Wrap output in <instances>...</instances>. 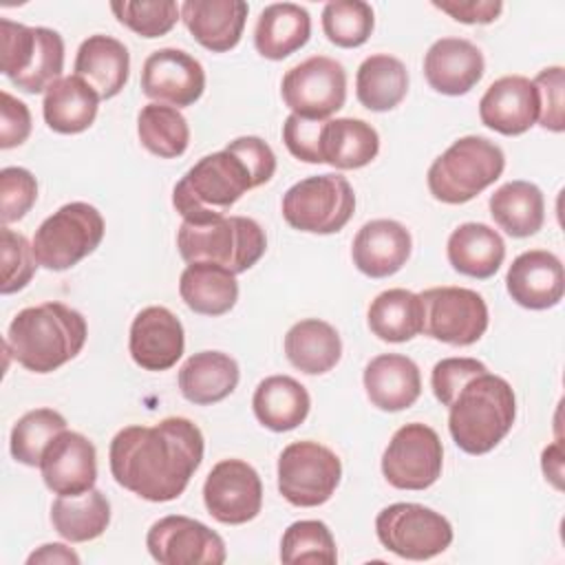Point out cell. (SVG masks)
Segmentation results:
<instances>
[{"label":"cell","mask_w":565,"mask_h":565,"mask_svg":"<svg viewBox=\"0 0 565 565\" xmlns=\"http://www.w3.org/2000/svg\"><path fill=\"white\" fill-rule=\"evenodd\" d=\"M422 331L439 342L468 347L488 329V305L481 294L466 287H430L419 294Z\"/></svg>","instance_id":"4fadbf2b"},{"label":"cell","mask_w":565,"mask_h":565,"mask_svg":"<svg viewBox=\"0 0 565 565\" xmlns=\"http://www.w3.org/2000/svg\"><path fill=\"white\" fill-rule=\"evenodd\" d=\"M280 561L287 565L335 563L338 561L335 539L327 527V523L316 519L291 523L280 539Z\"/></svg>","instance_id":"60d3db41"},{"label":"cell","mask_w":565,"mask_h":565,"mask_svg":"<svg viewBox=\"0 0 565 565\" xmlns=\"http://www.w3.org/2000/svg\"><path fill=\"white\" fill-rule=\"evenodd\" d=\"M75 75L82 77L99 99L121 93L130 75V53L117 38L95 33L86 38L75 55Z\"/></svg>","instance_id":"484cf974"},{"label":"cell","mask_w":565,"mask_h":565,"mask_svg":"<svg viewBox=\"0 0 565 565\" xmlns=\"http://www.w3.org/2000/svg\"><path fill=\"white\" fill-rule=\"evenodd\" d=\"M539 95V124L545 130L563 132L565 128V106H563V86L565 71L563 66H547L532 79Z\"/></svg>","instance_id":"bcb514c9"},{"label":"cell","mask_w":565,"mask_h":565,"mask_svg":"<svg viewBox=\"0 0 565 565\" xmlns=\"http://www.w3.org/2000/svg\"><path fill=\"white\" fill-rule=\"evenodd\" d=\"M146 547L161 565H221L227 558L223 539L205 523L183 514L154 521L146 534Z\"/></svg>","instance_id":"9a60e30c"},{"label":"cell","mask_w":565,"mask_h":565,"mask_svg":"<svg viewBox=\"0 0 565 565\" xmlns=\"http://www.w3.org/2000/svg\"><path fill=\"white\" fill-rule=\"evenodd\" d=\"M66 430V419L53 408H35L24 413L11 428V457L24 466H40L44 448Z\"/></svg>","instance_id":"ab89813d"},{"label":"cell","mask_w":565,"mask_h":565,"mask_svg":"<svg viewBox=\"0 0 565 565\" xmlns=\"http://www.w3.org/2000/svg\"><path fill=\"white\" fill-rule=\"evenodd\" d=\"M252 408L265 428L285 433L294 430L307 419L311 397L298 380L289 375H269L256 386Z\"/></svg>","instance_id":"4dcf8cb0"},{"label":"cell","mask_w":565,"mask_h":565,"mask_svg":"<svg viewBox=\"0 0 565 565\" xmlns=\"http://www.w3.org/2000/svg\"><path fill=\"white\" fill-rule=\"evenodd\" d=\"M488 366L477 358H444L433 366L430 386L444 406H450L461 386L479 373H486Z\"/></svg>","instance_id":"7dc6e473"},{"label":"cell","mask_w":565,"mask_h":565,"mask_svg":"<svg viewBox=\"0 0 565 565\" xmlns=\"http://www.w3.org/2000/svg\"><path fill=\"white\" fill-rule=\"evenodd\" d=\"M355 194L338 172L313 174L294 183L282 196V218L300 232L333 234L353 216Z\"/></svg>","instance_id":"9c48e42d"},{"label":"cell","mask_w":565,"mask_h":565,"mask_svg":"<svg viewBox=\"0 0 565 565\" xmlns=\"http://www.w3.org/2000/svg\"><path fill=\"white\" fill-rule=\"evenodd\" d=\"M203 433L188 417L126 426L110 441V472L132 494L166 503L183 494L203 461Z\"/></svg>","instance_id":"6da1fadb"},{"label":"cell","mask_w":565,"mask_h":565,"mask_svg":"<svg viewBox=\"0 0 565 565\" xmlns=\"http://www.w3.org/2000/svg\"><path fill=\"white\" fill-rule=\"evenodd\" d=\"M181 300L201 316H223L238 300L236 274L212 263H190L179 278Z\"/></svg>","instance_id":"1f68e13d"},{"label":"cell","mask_w":565,"mask_h":565,"mask_svg":"<svg viewBox=\"0 0 565 565\" xmlns=\"http://www.w3.org/2000/svg\"><path fill=\"white\" fill-rule=\"evenodd\" d=\"M446 254L455 271L486 280L499 271L505 258V243L486 223H463L448 236Z\"/></svg>","instance_id":"83f0119b"},{"label":"cell","mask_w":565,"mask_h":565,"mask_svg":"<svg viewBox=\"0 0 565 565\" xmlns=\"http://www.w3.org/2000/svg\"><path fill=\"white\" fill-rule=\"evenodd\" d=\"M433 7L463 24H490L503 11V2L499 0H435Z\"/></svg>","instance_id":"f907efd6"},{"label":"cell","mask_w":565,"mask_h":565,"mask_svg":"<svg viewBox=\"0 0 565 565\" xmlns=\"http://www.w3.org/2000/svg\"><path fill=\"white\" fill-rule=\"evenodd\" d=\"M408 93V71L402 60L388 53L369 55L355 75L358 102L373 110L386 113L399 106Z\"/></svg>","instance_id":"8d00e7d4"},{"label":"cell","mask_w":565,"mask_h":565,"mask_svg":"<svg viewBox=\"0 0 565 565\" xmlns=\"http://www.w3.org/2000/svg\"><path fill=\"white\" fill-rule=\"evenodd\" d=\"M543 472L556 488H561V444H552L543 450Z\"/></svg>","instance_id":"f5cc1de1"},{"label":"cell","mask_w":565,"mask_h":565,"mask_svg":"<svg viewBox=\"0 0 565 565\" xmlns=\"http://www.w3.org/2000/svg\"><path fill=\"white\" fill-rule=\"evenodd\" d=\"M481 124L514 137L527 132L539 119V95L530 77L503 75L494 79L479 102Z\"/></svg>","instance_id":"44dd1931"},{"label":"cell","mask_w":565,"mask_h":565,"mask_svg":"<svg viewBox=\"0 0 565 565\" xmlns=\"http://www.w3.org/2000/svg\"><path fill=\"white\" fill-rule=\"evenodd\" d=\"M205 90V71L183 49L152 51L141 68V93L157 104L185 108Z\"/></svg>","instance_id":"e0dca14e"},{"label":"cell","mask_w":565,"mask_h":565,"mask_svg":"<svg viewBox=\"0 0 565 565\" xmlns=\"http://www.w3.org/2000/svg\"><path fill=\"white\" fill-rule=\"evenodd\" d=\"M247 11L249 7L243 0H185L181 20L203 49L225 53L238 44Z\"/></svg>","instance_id":"cb8c5ba5"},{"label":"cell","mask_w":565,"mask_h":565,"mask_svg":"<svg viewBox=\"0 0 565 565\" xmlns=\"http://www.w3.org/2000/svg\"><path fill=\"white\" fill-rule=\"evenodd\" d=\"M55 532L71 543H86L104 534L110 523V503L104 492L90 488L82 494H57L51 505Z\"/></svg>","instance_id":"d590c367"},{"label":"cell","mask_w":565,"mask_h":565,"mask_svg":"<svg viewBox=\"0 0 565 565\" xmlns=\"http://www.w3.org/2000/svg\"><path fill=\"white\" fill-rule=\"evenodd\" d=\"M483 53L463 38L433 42L424 57V77L441 95H466L483 77Z\"/></svg>","instance_id":"603a6c76"},{"label":"cell","mask_w":565,"mask_h":565,"mask_svg":"<svg viewBox=\"0 0 565 565\" xmlns=\"http://www.w3.org/2000/svg\"><path fill=\"white\" fill-rule=\"evenodd\" d=\"M441 466V439L430 426L419 422L397 428L382 455V475L397 490L430 488L439 479Z\"/></svg>","instance_id":"5bb4252c"},{"label":"cell","mask_w":565,"mask_h":565,"mask_svg":"<svg viewBox=\"0 0 565 565\" xmlns=\"http://www.w3.org/2000/svg\"><path fill=\"white\" fill-rule=\"evenodd\" d=\"M29 565L33 563H73L77 565L79 563V556L66 547L64 543H46L42 547H38L29 558H26Z\"/></svg>","instance_id":"816d5d0a"},{"label":"cell","mask_w":565,"mask_h":565,"mask_svg":"<svg viewBox=\"0 0 565 565\" xmlns=\"http://www.w3.org/2000/svg\"><path fill=\"white\" fill-rule=\"evenodd\" d=\"M285 106L305 119H329L347 102V71L327 55L291 66L280 82Z\"/></svg>","instance_id":"7c38bea8"},{"label":"cell","mask_w":565,"mask_h":565,"mask_svg":"<svg viewBox=\"0 0 565 565\" xmlns=\"http://www.w3.org/2000/svg\"><path fill=\"white\" fill-rule=\"evenodd\" d=\"M516 397L508 380L490 371L468 380L448 406L452 441L468 455L490 452L512 428Z\"/></svg>","instance_id":"277c9868"},{"label":"cell","mask_w":565,"mask_h":565,"mask_svg":"<svg viewBox=\"0 0 565 565\" xmlns=\"http://www.w3.org/2000/svg\"><path fill=\"white\" fill-rule=\"evenodd\" d=\"M375 26V13L362 0H333L322 9V31L340 49L362 46Z\"/></svg>","instance_id":"b9f144b4"},{"label":"cell","mask_w":565,"mask_h":565,"mask_svg":"<svg viewBox=\"0 0 565 565\" xmlns=\"http://www.w3.org/2000/svg\"><path fill=\"white\" fill-rule=\"evenodd\" d=\"M99 210L84 201H73L46 216L31 241L38 265L64 271L93 254L104 238Z\"/></svg>","instance_id":"ba28073f"},{"label":"cell","mask_w":565,"mask_h":565,"mask_svg":"<svg viewBox=\"0 0 565 565\" xmlns=\"http://www.w3.org/2000/svg\"><path fill=\"white\" fill-rule=\"evenodd\" d=\"M115 18L141 38H161L181 18V9L172 0H119L110 2Z\"/></svg>","instance_id":"7bdbcfd3"},{"label":"cell","mask_w":565,"mask_h":565,"mask_svg":"<svg viewBox=\"0 0 565 565\" xmlns=\"http://www.w3.org/2000/svg\"><path fill=\"white\" fill-rule=\"evenodd\" d=\"M276 172V154L267 141L247 135L223 150L201 157L174 185L172 205L183 221L223 216L247 190L267 183Z\"/></svg>","instance_id":"7a4b0ae2"},{"label":"cell","mask_w":565,"mask_h":565,"mask_svg":"<svg viewBox=\"0 0 565 565\" xmlns=\"http://www.w3.org/2000/svg\"><path fill=\"white\" fill-rule=\"evenodd\" d=\"M494 223L512 238L536 234L545 221V199L539 185L530 181H508L490 196Z\"/></svg>","instance_id":"e575fe53"},{"label":"cell","mask_w":565,"mask_h":565,"mask_svg":"<svg viewBox=\"0 0 565 565\" xmlns=\"http://www.w3.org/2000/svg\"><path fill=\"white\" fill-rule=\"evenodd\" d=\"M2 282H0V291L4 296L15 294L20 289H24L38 267L35 254H33V245L26 241L24 234L13 232L11 227L2 225Z\"/></svg>","instance_id":"ee69618b"},{"label":"cell","mask_w":565,"mask_h":565,"mask_svg":"<svg viewBox=\"0 0 565 565\" xmlns=\"http://www.w3.org/2000/svg\"><path fill=\"white\" fill-rule=\"evenodd\" d=\"M40 472L55 494H82L97 481V450L88 437L62 430L42 452Z\"/></svg>","instance_id":"ac0fdd59"},{"label":"cell","mask_w":565,"mask_h":565,"mask_svg":"<svg viewBox=\"0 0 565 565\" xmlns=\"http://www.w3.org/2000/svg\"><path fill=\"white\" fill-rule=\"evenodd\" d=\"M380 543L408 561H428L452 543L450 521L422 503H391L375 519Z\"/></svg>","instance_id":"30bf717a"},{"label":"cell","mask_w":565,"mask_h":565,"mask_svg":"<svg viewBox=\"0 0 565 565\" xmlns=\"http://www.w3.org/2000/svg\"><path fill=\"white\" fill-rule=\"evenodd\" d=\"M327 119H305L289 115L282 124V141L287 150L305 163H322V130Z\"/></svg>","instance_id":"c3c4849f"},{"label":"cell","mask_w":565,"mask_h":565,"mask_svg":"<svg viewBox=\"0 0 565 565\" xmlns=\"http://www.w3.org/2000/svg\"><path fill=\"white\" fill-rule=\"evenodd\" d=\"M369 329L384 342H408L422 333L424 309L419 294L408 289H386L369 305Z\"/></svg>","instance_id":"74e56055"},{"label":"cell","mask_w":565,"mask_h":565,"mask_svg":"<svg viewBox=\"0 0 565 565\" xmlns=\"http://www.w3.org/2000/svg\"><path fill=\"white\" fill-rule=\"evenodd\" d=\"M364 391L373 406L397 413L413 406L422 395V375L417 364L399 353H382L364 369Z\"/></svg>","instance_id":"d4e9b609"},{"label":"cell","mask_w":565,"mask_h":565,"mask_svg":"<svg viewBox=\"0 0 565 565\" xmlns=\"http://www.w3.org/2000/svg\"><path fill=\"white\" fill-rule=\"evenodd\" d=\"M380 152L377 130L355 117L327 119L322 130V163L338 170H358L369 166Z\"/></svg>","instance_id":"836d02e7"},{"label":"cell","mask_w":565,"mask_h":565,"mask_svg":"<svg viewBox=\"0 0 565 565\" xmlns=\"http://www.w3.org/2000/svg\"><path fill=\"white\" fill-rule=\"evenodd\" d=\"M0 71L24 93H46L64 68V40L46 26L0 20Z\"/></svg>","instance_id":"52a82bcc"},{"label":"cell","mask_w":565,"mask_h":565,"mask_svg":"<svg viewBox=\"0 0 565 565\" xmlns=\"http://www.w3.org/2000/svg\"><path fill=\"white\" fill-rule=\"evenodd\" d=\"M0 148L9 150L24 143L31 135V113L29 106L15 99L11 93H0Z\"/></svg>","instance_id":"681fc988"},{"label":"cell","mask_w":565,"mask_h":565,"mask_svg":"<svg viewBox=\"0 0 565 565\" xmlns=\"http://www.w3.org/2000/svg\"><path fill=\"white\" fill-rule=\"evenodd\" d=\"M238 364L223 351H199L179 369L181 395L199 406L216 404L238 386Z\"/></svg>","instance_id":"4316f807"},{"label":"cell","mask_w":565,"mask_h":565,"mask_svg":"<svg viewBox=\"0 0 565 565\" xmlns=\"http://www.w3.org/2000/svg\"><path fill=\"white\" fill-rule=\"evenodd\" d=\"M86 335L84 316L51 300L18 311L9 324L4 351L26 371L51 373L84 349Z\"/></svg>","instance_id":"3957f363"},{"label":"cell","mask_w":565,"mask_h":565,"mask_svg":"<svg viewBox=\"0 0 565 565\" xmlns=\"http://www.w3.org/2000/svg\"><path fill=\"white\" fill-rule=\"evenodd\" d=\"M505 287L512 300L525 309L556 307L565 294L563 263L547 249L523 252L508 267Z\"/></svg>","instance_id":"ffe728a7"},{"label":"cell","mask_w":565,"mask_h":565,"mask_svg":"<svg viewBox=\"0 0 565 565\" xmlns=\"http://www.w3.org/2000/svg\"><path fill=\"white\" fill-rule=\"evenodd\" d=\"M99 95L77 75L60 77L44 93L42 115L46 126L60 135H77L93 126Z\"/></svg>","instance_id":"f546056e"},{"label":"cell","mask_w":565,"mask_h":565,"mask_svg":"<svg viewBox=\"0 0 565 565\" xmlns=\"http://www.w3.org/2000/svg\"><path fill=\"white\" fill-rule=\"evenodd\" d=\"M128 349L137 366L146 371H168L183 355V324L166 307H146L130 324Z\"/></svg>","instance_id":"d6986e66"},{"label":"cell","mask_w":565,"mask_h":565,"mask_svg":"<svg viewBox=\"0 0 565 565\" xmlns=\"http://www.w3.org/2000/svg\"><path fill=\"white\" fill-rule=\"evenodd\" d=\"M38 199V181L26 168L9 166L0 172V216L2 225L20 221Z\"/></svg>","instance_id":"f6af8a7d"},{"label":"cell","mask_w":565,"mask_h":565,"mask_svg":"<svg viewBox=\"0 0 565 565\" xmlns=\"http://www.w3.org/2000/svg\"><path fill=\"white\" fill-rule=\"evenodd\" d=\"M505 168L503 150L479 135H468L448 146L428 168L430 194L448 205L472 201L492 185Z\"/></svg>","instance_id":"8992f818"},{"label":"cell","mask_w":565,"mask_h":565,"mask_svg":"<svg viewBox=\"0 0 565 565\" xmlns=\"http://www.w3.org/2000/svg\"><path fill=\"white\" fill-rule=\"evenodd\" d=\"M181 258L190 263H212L243 274L254 267L267 249L265 230L249 216H212L205 221H183L177 232Z\"/></svg>","instance_id":"5b68a950"},{"label":"cell","mask_w":565,"mask_h":565,"mask_svg":"<svg viewBox=\"0 0 565 565\" xmlns=\"http://www.w3.org/2000/svg\"><path fill=\"white\" fill-rule=\"evenodd\" d=\"M309 11L294 2L267 4L254 29V46L267 60H285L309 42Z\"/></svg>","instance_id":"f1b7e54d"},{"label":"cell","mask_w":565,"mask_h":565,"mask_svg":"<svg viewBox=\"0 0 565 565\" xmlns=\"http://www.w3.org/2000/svg\"><path fill=\"white\" fill-rule=\"evenodd\" d=\"M203 503L207 514L225 525H243L263 508V483L258 472L243 459L218 461L205 483Z\"/></svg>","instance_id":"2e32d148"},{"label":"cell","mask_w":565,"mask_h":565,"mask_svg":"<svg viewBox=\"0 0 565 565\" xmlns=\"http://www.w3.org/2000/svg\"><path fill=\"white\" fill-rule=\"evenodd\" d=\"M411 232L393 218H375L364 223L351 245L353 265L369 278H386L397 274L411 256Z\"/></svg>","instance_id":"7402d4cb"},{"label":"cell","mask_w":565,"mask_h":565,"mask_svg":"<svg viewBox=\"0 0 565 565\" xmlns=\"http://www.w3.org/2000/svg\"><path fill=\"white\" fill-rule=\"evenodd\" d=\"M285 355L298 371L307 375H322L340 362L342 340L329 322L307 318L287 331Z\"/></svg>","instance_id":"d6a6232c"},{"label":"cell","mask_w":565,"mask_h":565,"mask_svg":"<svg viewBox=\"0 0 565 565\" xmlns=\"http://www.w3.org/2000/svg\"><path fill=\"white\" fill-rule=\"evenodd\" d=\"M340 477V457L318 441H294L278 457V492L296 508L327 503Z\"/></svg>","instance_id":"8fae6325"},{"label":"cell","mask_w":565,"mask_h":565,"mask_svg":"<svg viewBox=\"0 0 565 565\" xmlns=\"http://www.w3.org/2000/svg\"><path fill=\"white\" fill-rule=\"evenodd\" d=\"M137 132L141 146L161 159L181 157L190 143L188 119L179 113V108L157 102L146 104L139 110Z\"/></svg>","instance_id":"f35d334b"}]
</instances>
